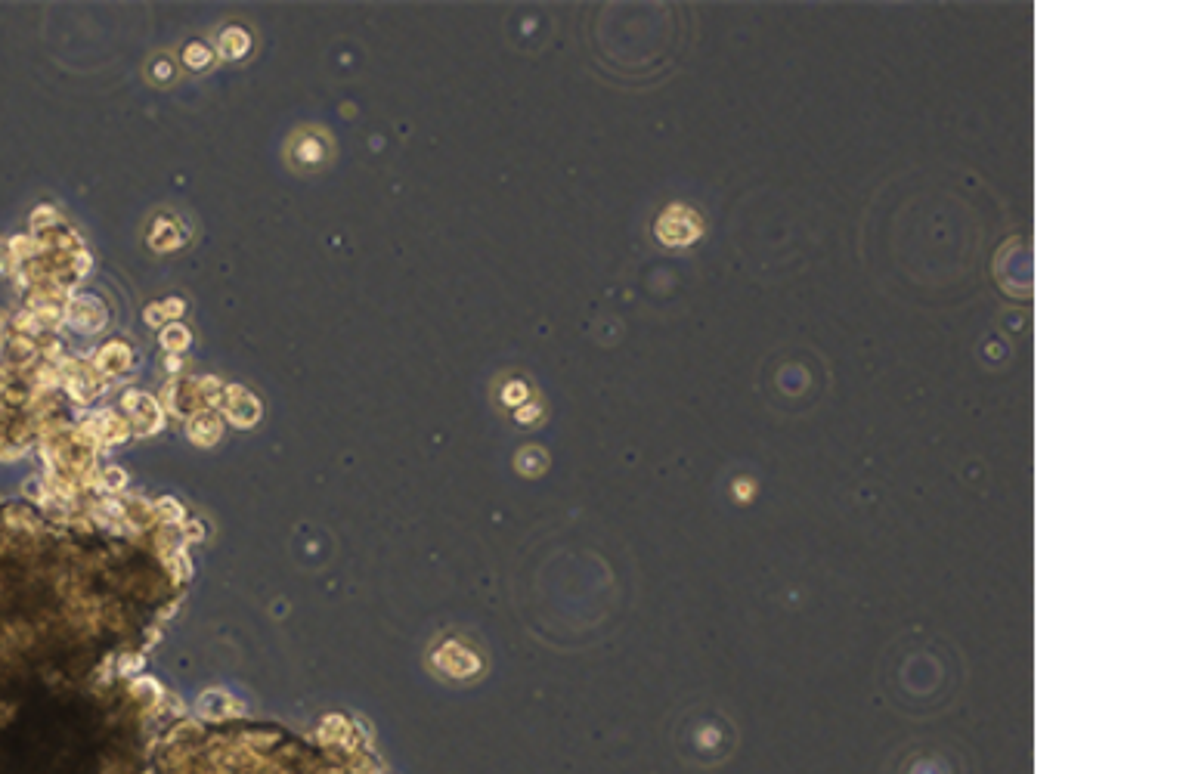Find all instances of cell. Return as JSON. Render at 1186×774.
<instances>
[{"instance_id": "3957f363", "label": "cell", "mask_w": 1186, "mask_h": 774, "mask_svg": "<svg viewBox=\"0 0 1186 774\" xmlns=\"http://www.w3.org/2000/svg\"><path fill=\"white\" fill-rule=\"evenodd\" d=\"M703 233H707V223H703L700 211L691 205H682V202L666 205L660 211V217L654 220V239L672 251L691 248L697 239H703Z\"/></svg>"}, {"instance_id": "277c9868", "label": "cell", "mask_w": 1186, "mask_h": 774, "mask_svg": "<svg viewBox=\"0 0 1186 774\" xmlns=\"http://www.w3.org/2000/svg\"><path fill=\"white\" fill-rule=\"evenodd\" d=\"M220 406H223V415H227V422L236 425V428H251L261 418L258 397H254L251 391H245V387H239V384L223 387Z\"/></svg>"}, {"instance_id": "8992f818", "label": "cell", "mask_w": 1186, "mask_h": 774, "mask_svg": "<svg viewBox=\"0 0 1186 774\" xmlns=\"http://www.w3.org/2000/svg\"><path fill=\"white\" fill-rule=\"evenodd\" d=\"M66 319L72 322L78 332L90 335V332H100L106 326V307L96 298H81V301H72L66 307Z\"/></svg>"}, {"instance_id": "5b68a950", "label": "cell", "mask_w": 1186, "mask_h": 774, "mask_svg": "<svg viewBox=\"0 0 1186 774\" xmlns=\"http://www.w3.org/2000/svg\"><path fill=\"white\" fill-rule=\"evenodd\" d=\"M124 409H127V422H131L137 431H162L165 425V412L158 406V400H152L143 391H131L124 394Z\"/></svg>"}, {"instance_id": "ba28073f", "label": "cell", "mask_w": 1186, "mask_h": 774, "mask_svg": "<svg viewBox=\"0 0 1186 774\" xmlns=\"http://www.w3.org/2000/svg\"><path fill=\"white\" fill-rule=\"evenodd\" d=\"M131 363H134V350L127 344H121V341H112V344H106L100 353H96V372L109 375V378L127 372V369H131Z\"/></svg>"}, {"instance_id": "9a60e30c", "label": "cell", "mask_w": 1186, "mask_h": 774, "mask_svg": "<svg viewBox=\"0 0 1186 774\" xmlns=\"http://www.w3.org/2000/svg\"><path fill=\"white\" fill-rule=\"evenodd\" d=\"M183 59H186L189 69H205L208 62H211V50H208L205 44H189L186 53H183Z\"/></svg>"}, {"instance_id": "2e32d148", "label": "cell", "mask_w": 1186, "mask_h": 774, "mask_svg": "<svg viewBox=\"0 0 1186 774\" xmlns=\"http://www.w3.org/2000/svg\"><path fill=\"white\" fill-rule=\"evenodd\" d=\"M527 397H530V391H527L524 381H511V384L505 387V391H502V400H505L508 406H515V409H521L524 403H530Z\"/></svg>"}, {"instance_id": "7c38bea8", "label": "cell", "mask_w": 1186, "mask_h": 774, "mask_svg": "<svg viewBox=\"0 0 1186 774\" xmlns=\"http://www.w3.org/2000/svg\"><path fill=\"white\" fill-rule=\"evenodd\" d=\"M245 50H248V35L242 28H230L220 35V53L227 59H239V56H245Z\"/></svg>"}, {"instance_id": "8fae6325", "label": "cell", "mask_w": 1186, "mask_h": 774, "mask_svg": "<svg viewBox=\"0 0 1186 774\" xmlns=\"http://www.w3.org/2000/svg\"><path fill=\"white\" fill-rule=\"evenodd\" d=\"M180 313H183V301L171 298V301H158V304L146 307L143 319L149 322V326H171V322H177Z\"/></svg>"}, {"instance_id": "7a4b0ae2", "label": "cell", "mask_w": 1186, "mask_h": 774, "mask_svg": "<svg viewBox=\"0 0 1186 774\" xmlns=\"http://www.w3.org/2000/svg\"><path fill=\"white\" fill-rule=\"evenodd\" d=\"M889 774H970V759L948 744H914L892 759Z\"/></svg>"}, {"instance_id": "52a82bcc", "label": "cell", "mask_w": 1186, "mask_h": 774, "mask_svg": "<svg viewBox=\"0 0 1186 774\" xmlns=\"http://www.w3.org/2000/svg\"><path fill=\"white\" fill-rule=\"evenodd\" d=\"M437 666L443 672L456 675V679H468V675H474L480 669V660H477L474 651L462 648V644H443V648L437 651Z\"/></svg>"}, {"instance_id": "ac0fdd59", "label": "cell", "mask_w": 1186, "mask_h": 774, "mask_svg": "<svg viewBox=\"0 0 1186 774\" xmlns=\"http://www.w3.org/2000/svg\"><path fill=\"white\" fill-rule=\"evenodd\" d=\"M158 514H162L168 524H177L183 518V508L174 499H162V502H158Z\"/></svg>"}, {"instance_id": "e0dca14e", "label": "cell", "mask_w": 1186, "mask_h": 774, "mask_svg": "<svg viewBox=\"0 0 1186 774\" xmlns=\"http://www.w3.org/2000/svg\"><path fill=\"white\" fill-rule=\"evenodd\" d=\"M515 418L521 425H533V422H539L542 418V406L536 403V400H530V403H524L521 409H515Z\"/></svg>"}, {"instance_id": "9c48e42d", "label": "cell", "mask_w": 1186, "mask_h": 774, "mask_svg": "<svg viewBox=\"0 0 1186 774\" xmlns=\"http://www.w3.org/2000/svg\"><path fill=\"white\" fill-rule=\"evenodd\" d=\"M220 434H223V422H220V418H217L214 412L199 409L196 415L189 418V440H192V443L214 446V443L220 440Z\"/></svg>"}, {"instance_id": "6da1fadb", "label": "cell", "mask_w": 1186, "mask_h": 774, "mask_svg": "<svg viewBox=\"0 0 1186 774\" xmlns=\"http://www.w3.org/2000/svg\"><path fill=\"white\" fill-rule=\"evenodd\" d=\"M737 728L728 713L716 706H700L679 722L676 728V753L691 768H719L734 756Z\"/></svg>"}, {"instance_id": "5bb4252c", "label": "cell", "mask_w": 1186, "mask_h": 774, "mask_svg": "<svg viewBox=\"0 0 1186 774\" xmlns=\"http://www.w3.org/2000/svg\"><path fill=\"white\" fill-rule=\"evenodd\" d=\"M174 227H177L174 220H158L155 230H152V236H149V245L158 248V251H171V248H177V245H180V236L171 233Z\"/></svg>"}, {"instance_id": "30bf717a", "label": "cell", "mask_w": 1186, "mask_h": 774, "mask_svg": "<svg viewBox=\"0 0 1186 774\" xmlns=\"http://www.w3.org/2000/svg\"><path fill=\"white\" fill-rule=\"evenodd\" d=\"M165 400H168L171 409L180 412V415H186V412H199V409L205 406L202 397H199V384H196V381H171Z\"/></svg>"}, {"instance_id": "d6986e66", "label": "cell", "mask_w": 1186, "mask_h": 774, "mask_svg": "<svg viewBox=\"0 0 1186 774\" xmlns=\"http://www.w3.org/2000/svg\"><path fill=\"white\" fill-rule=\"evenodd\" d=\"M103 487H106V490H121V487H124V474H121L118 468H109L106 477H103Z\"/></svg>"}, {"instance_id": "4fadbf2b", "label": "cell", "mask_w": 1186, "mask_h": 774, "mask_svg": "<svg viewBox=\"0 0 1186 774\" xmlns=\"http://www.w3.org/2000/svg\"><path fill=\"white\" fill-rule=\"evenodd\" d=\"M158 341H162V347H165L168 353H183V350L189 347L192 338H189V329H186V326H180V322H171V326L162 329V338H158Z\"/></svg>"}]
</instances>
